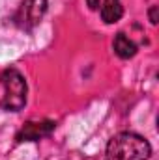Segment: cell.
Listing matches in <instances>:
<instances>
[{"label":"cell","instance_id":"277c9868","mask_svg":"<svg viewBox=\"0 0 159 160\" xmlns=\"http://www.w3.org/2000/svg\"><path fill=\"white\" fill-rule=\"evenodd\" d=\"M54 121H28L17 132V142H36L43 136H49L54 130Z\"/></svg>","mask_w":159,"mask_h":160},{"label":"cell","instance_id":"8992f818","mask_svg":"<svg viewBox=\"0 0 159 160\" xmlns=\"http://www.w3.org/2000/svg\"><path fill=\"white\" fill-rule=\"evenodd\" d=\"M112 48H114V52L118 54L120 58H123V60H127V58H133V56L137 54V45L129 39V38H127L123 32L116 34L114 43H112Z\"/></svg>","mask_w":159,"mask_h":160},{"label":"cell","instance_id":"7a4b0ae2","mask_svg":"<svg viewBox=\"0 0 159 160\" xmlns=\"http://www.w3.org/2000/svg\"><path fill=\"white\" fill-rule=\"evenodd\" d=\"M0 82L4 86V97L0 101V106L6 112H19L25 108L26 104V93H28V86L26 80L21 75V71H17L15 67L4 69L0 75Z\"/></svg>","mask_w":159,"mask_h":160},{"label":"cell","instance_id":"52a82bcc","mask_svg":"<svg viewBox=\"0 0 159 160\" xmlns=\"http://www.w3.org/2000/svg\"><path fill=\"white\" fill-rule=\"evenodd\" d=\"M150 22L152 24H157V6H152L150 8Z\"/></svg>","mask_w":159,"mask_h":160},{"label":"cell","instance_id":"ba28073f","mask_svg":"<svg viewBox=\"0 0 159 160\" xmlns=\"http://www.w3.org/2000/svg\"><path fill=\"white\" fill-rule=\"evenodd\" d=\"M88 6H90V9H97V6H101V4H99V0H88Z\"/></svg>","mask_w":159,"mask_h":160},{"label":"cell","instance_id":"6da1fadb","mask_svg":"<svg viewBox=\"0 0 159 160\" xmlns=\"http://www.w3.org/2000/svg\"><path fill=\"white\" fill-rule=\"evenodd\" d=\"M152 145L146 138L135 132H120L111 138L107 145L109 160H148Z\"/></svg>","mask_w":159,"mask_h":160},{"label":"cell","instance_id":"3957f363","mask_svg":"<svg viewBox=\"0 0 159 160\" xmlns=\"http://www.w3.org/2000/svg\"><path fill=\"white\" fill-rule=\"evenodd\" d=\"M47 0H23L17 13L13 15V22L15 26H19L21 30H32L41 22L43 15L47 13Z\"/></svg>","mask_w":159,"mask_h":160},{"label":"cell","instance_id":"5b68a950","mask_svg":"<svg viewBox=\"0 0 159 160\" xmlns=\"http://www.w3.org/2000/svg\"><path fill=\"white\" fill-rule=\"evenodd\" d=\"M123 15V8L120 0H103L101 4V19L107 24H114L118 22Z\"/></svg>","mask_w":159,"mask_h":160}]
</instances>
